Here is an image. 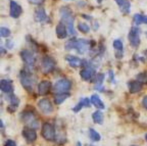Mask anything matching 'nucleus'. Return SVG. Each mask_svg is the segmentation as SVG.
Masks as SVG:
<instances>
[{
    "instance_id": "nucleus-1",
    "label": "nucleus",
    "mask_w": 147,
    "mask_h": 146,
    "mask_svg": "<svg viewBox=\"0 0 147 146\" xmlns=\"http://www.w3.org/2000/svg\"><path fill=\"white\" fill-rule=\"evenodd\" d=\"M59 14H60V18H61V22L67 26L69 34L76 35L75 29H74V16L71 10L67 7H61L59 10Z\"/></svg>"
},
{
    "instance_id": "nucleus-2",
    "label": "nucleus",
    "mask_w": 147,
    "mask_h": 146,
    "mask_svg": "<svg viewBox=\"0 0 147 146\" xmlns=\"http://www.w3.org/2000/svg\"><path fill=\"white\" fill-rule=\"evenodd\" d=\"M21 83L22 86L25 88L27 91L32 92L33 91V80L31 77V72L24 70L21 73Z\"/></svg>"
},
{
    "instance_id": "nucleus-3",
    "label": "nucleus",
    "mask_w": 147,
    "mask_h": 146,
    "mask_svg": "<svg viewBox=\"0 0 147 146\" xmlns=\"http://www.w3.org/2000/svg\"><path fill=\"white\" fill-rule=\"evenodd\" d=\"M42 136L47 141H53L55 139L54 126L50 123H44L42 126Z\"/></svg>"
},
{
    "instance_id": "nucleus-4",
    "label": "nucleus",
    "mask_w": 147,
    "mask_h": 146,
    "mask_svg": "<svg viewBox=\"0 0 147 146\" xmlns=\"http://www.w3.org/2000/svg\"><path fill=\"white\" fill-rule=\"evenodd\" d=\"M71 88V82L67 79H60L54 85V91L56 93H67Z\"/></svg>"
},
{
    "instance_id": "nucleus-5",
    "label": "nucleus",
    "mask_w": 147,
    "mask_h": 146,
    "mask_svg": "<svg viewBox=\"0 0 147 146\" xmlns=\"http://www.w3.org/2000/svg\"><path fill=\"white\" fill-rule=\"evenodd\" d=\"M128 38L133 47L137 48L138 46L140 45V30H139V28L137 27L132 28L131 30H130V32H129Z\"/></svg>"
},
{
    "instance_id": "nucleus-6",
    "label": "nucleus",
    "mask_w": 147,
    "mask_h": 146,
    "mask_svg": "<svg viewBox=\"0 0 147 146\" xmlns=\"http://www.w3.org/2000/svg\"><path fill=\"white\" fill-rule=\"evenodd\" d=\"M42 66V71L44 74H49L55 69L56 66V62L54 60V58H52L51 56H45L43 57L41 62Z\"/></svg>"
},
{
    "instance_id": "nucleus-7",
    "label": "nucleus",
    "mask_w": 147,
    "mask_h": 146,
    "mask_svg": "<svg viewBox=\"0 0 147 146\" xmlns=\"http://www.w3.org/2000/svg\"><path fill=\"white\" fill-rule=\"evenodd\" d=\"M38 107H39V110L45 114H49L53 112L52 103L50 102V100H48V99H46V98L41 99L40 101H38Z\"/></svg>"
},
{
    "instance_id": "nucleus-8",
    "label": "nucleus",
    "mask_w": 147,
    "mask_h": 146,
    "mask_svg": "<svg viewBox=\"0 0 147 146\" xmlns=\"http://www.w3.org/2000/svg\"><path fill=\"white\" fill-rule=\"evenodd\" d=\"M22 120L25 122L26 124L30 126V127H37V121L35 120V116L34 114L30 110H26V112H22V116H21Z\"/></svg>"
},
{
    "instance_id": "nucleus-9",
    "label": "nucleus",
    "mask_w": 147,
    "mask_h": 146,
    "mask_svg": "<svg viewBox=\"0 0 147 146\" xmlns=\"http://www.w3.org/2000/svg\"><path fill=\"white\" fill-rule=\"evenodd\" d=\"M22 14H23L22 6L20 4H18L16 1L11 0V1H10V10H9V14H10V16L13 18H18Z\"/></svg>"
},
{
    "instance_id": "nucleus-10",
    "label": "nucleus",
    "mask_w": 147,
    "mask_h": 146,
    "mask_svg": "<svg viewBox=\"0 0 147 146\" xmlns=\"http://www.w3.org/2000/svg\"><path fill=\"white\" fill-rule=\"evenodd\" d=\"M23 136L28 143H33L37 139V133L32 128H25L23 130Z\"/></svg>"
},
{
    "instance_id": "nucleus-11",
    "label": "nucleus",
    "mask_w": 147,
    "mask_h": 146,
    "mask_svg": "<svg viewBox=\"0 0 147 146\" xmlns=\"http://www.w3.org/2000/svg\"><path fill=\"white\" fill-rule=\"evenodd\" d=\"M9 101V105H8V112H13L16 110V108L18 107L20 105V99L16 97L13 94H7V98Z\"/></svg>"
},
{
    "instance_id": "nucleus-12",
    "label": "nucleus",
    "mask_w": 147,
    "mask_h": 146,
    "mask_svg": "<svg viewBox=\"0 0 147 146\" xmlns=\"http://www.w3.org/2000/svg\"><path fill=\"white\" fill-rule=\"evenodd\" d=\"M89 47H90V41H88V40L80 39V40L77 41L76 49L78 51V53H80V54H84L89 49Z\"/></svg>"
},
{
    "instance_id": "nucleus-13",
    "label": "nucleus",
    "mask_w": 147,
    "mask_h": 146,
    "mask_svg": "<svg viewBox=\"0 0 147 146\" xmlns=\"http://www.w3.org/2000/svg\"><path fill=\"white\" fill-rule=\"evenodd\" d=\"M55 33H56V35H57V37L59 39H64L67 37L69 31H67V26L64 25L62 22H60L57 25V27H56V29H55Z\"/></svg>"
},
{
    "instance_id": "nucleus-14",
    "label": "nucleus",
    "mask_w": 147,
    "mask_h": 146,
    "mask_svg": "<svg viewBox=\"0 0 147 146\" xmlns=\"http://www.w3.org/2000/svg\"><path fill=\"white\" fill-rule=\"evenodd\" d=\"M22 59L28 64V66H33L35 62V57L30 50H23L21 52Z\"/></svg>"
},
{
    "instance_id": "nucleus-15",
    "label": "nucleus",
    "mask_w": 147,
    "mask_h": 146,
    "mask_svg": "<svg viewBox=\"0 0 147 146\" xmlns=\"http://www.w3.org/2000/svg\"><path fill=\"white\" fill-rule=\"evenodd\" d=\"M51 88V82L50 81H47V80H44L42 82L39 83L38 85V93L40 95H45L49 92Z\"/></svg>"
},
{
    "instance_id": "nucleus-16",
    "label": "nucleus",
    "mask_w": 147,
    "mask_h": 146,
    "mask_svg": "<svg viewBox=\"0 0 147 146\" xmlns=\"http://www.w3.org/2000/svg\"><path fill=\"white\" fill-rule=\"evenodd\" d=\"M0 88H1L2 92L6 94H12V92H13V85L10 80H1Z\"/></svg>"
},
{
    "instance_id": "nucleus-17",
    "label": "nucleus",
    "mask_w": 147,
    "mask_h": 146,
    "mask_svg": "<svg viewBox=\"0 0 147 146\" xmlns=\"http://www.w3.org/2000/svg\"><path fill=\"white\" fill-rule=\"evenodd\" d=\"M34 20L37 23H42V22H47L48 21V16L46 14L44 8H38L35 11L34 14Z\"/></svg>"
},
{
    "instance_id": "nucleus-18",
    "label": "nucleus",
    "mask_w": 147,
    "mask_h": 146,
    "mask_svg": "<svg viewBox=\"0 0 147 146\" xmlns=\"http://www.w3.org/2000/svg\"><path fill=\"white\" fill-rule=\"evenodd\" d=\"M95 75V71L92 68H85L80 72V76L83 80L85 81H91L92 78L94 77Z\"/></svg>"
},
{
    "instance_id": "nucleus-19",
    "label": "nucleus",
    "mask_w": 147,
    "mask_h": 146,
    "mask_svg": "<svg viewBox=\"0 0 147 146\" xmlns=\"http://www.w3.org/2000/svg\"><path fill=\"white\" fill-rule=\"evenodd\" d=\"M128 86H129V91H130V93H137V92L142 90L143 83L139 82L138 80L131 81V82H129Z\"/></svg>"
},
{
    "instance_id": "nucleus-20",
    "label": "nucleus",
    "mask_w": 147,
    "mask_h": 146,
    "mask_svg": "<svg viewBox=\"0 0 147 146\" xmlns=\"http://www.w3.org/2000/svg\"><path fill=\"white\" fill-rule=\"evenodd\" d=\"M65 60L69 62V66H74V68H78V66L83 64V60H81L80 58L77 56H73V55H67V56H65Z\"/></svg>"
},
{
    "instance_id": "nucleus-21",
    "label": "nucleus",
    "mask_w": 147,
    "mask_h": 146,
    "mask_svg": "<svg viewBox=\"0 0 147 146\" xmlns=\"http://www.w3.org/2000/svg\"><path fill=\"white\" fill-rule=\"evenodd\" d=\"M90 99H91L92 104L94 105L95 107L98 108V110H104V108H105V106H104V103L102 102V100H101L100 97H99L97 94H93Z\"/></svg>"
},
{
    "instance_id": "nucleus-22",
    "label": "nucleus",
    "mask_w": 147,
    "mask_h": 146,
    "mask_svg": "<svg viewBox=\"0 0 147 146\" xmlns=\"http://www.w3.org/2000/svg\"><path fill=\"white\" fill-rule=\"evenodd\" d=\"M104 78H105L104 74H102V73L97 74L96 79H95V88L98 89L99 91H103V88H102V82H103Z\"/></svg>"
},
{
    "instance_id": "nucleus-23",
    "label": "nucleus",
    "mask_w": 147,
    "mask_h": 146,
    "mask_svg": "<svg viewBox=\"0 0 147 146\" xmlns=\"http://www.w3.org/2000/svg\"><path fill=\"white\" fill-rule=\"evenodd\" d=\"M92 118H93V121L96 124H99V125H102V124H103L104 116H103V114H102V112H100V110H96L95 112H93Z\"/></svg>"
},
{
    "instance_id": "nucleus-24",
    "label": "nucleus",
    "mask_w": 147,
    "mask_h": 146,
    "mask_svg": "<svg viewBox=\"0 0 147 146\" xmlns=\"http://www.w3.org/2000/svg\"><path fill=\"white\" fill-rule=\"evenodd\" d=\"M69 97V93H57L54 97V102L56 104H60V103L63 102L65 99H67Z\"/></svg>"
},
{
    "instance_id": "nucleus-25",
    "label": "nucleus",
    "mask_w": 147,
    "mask_h": 146,
    "mask_svg": "<svg viewBox=\"0 0 147 146\" xmlns=\"http://www.w3.org/2000/svg\"><path fill=\"white\" fill-rule=\"evenodd\" d=\"M89 136H90V139L92 141L97 142V141H100L101 140V136L99 133H97V131H95L94 129H89Z\"/></svg>"
},
{
    "instance_id": "nucleus-26",
    "label": "nucleus",
    "mask_w": 147,
    "mask_h": 146,
    "mask_svg": "<svg viewBox=\"0 0 147 146\" xmlns=\"http://www.w3.org/2000/svg\"><path fill=\"white\" fill-rule=\"evenodd\" d=\"M77 41L76 39H71L65 43V49L67 50H71V49H76V45H77Z\"/></svg>"
},
{
    "instance_id": "nucleus-27",
    "label": "nucleus",
    "mask_w": 147,
    "mask_h": 146,
    "mask_svg": "<svg viewBox=\"0 0 147 146\" xmlns=\"http://www.w3.org/2000/svg\"><path fill=\"white\" fill-rule=\"evenodd\" d=\"M130 7H131V3L129 2L128 0H126L124 4L121 6V11L123 14H129L130 12Z\"/></svg>"
},
{
    "instance_id": "nucleus-28",
    "label": "nucleus",
    "mask_w": 147,
    "mask_h": 146,
    "mask_svg": "<svg viewBox=\"0 0 147 146\" xmlns=\"http://www.w3.org/2000/svg\"><path fill=\"white\" fill-rule=\"evenodd\" d=\"M113 48H115L117 51H123V42L119 39H115L113 43Z\"/></svg>"
},
{
    "instance_id": "nucleus-29",
    "label": "nucleus",
    "mask_w": 147,
    "mask_h": 146,
    "mask_svg": "<svg viewBox=\"0 0 147 146\" xmlns=\"http://www.w3.org/2000/svg\"><path fill=\"white\" fill-rule=\"evenodd\" d=\"M78 29L82 33H85V34L89 32V30H90L89 26H88L87 24H85V23H80V24H79V25H78Z\"/></svg>"
},
{
    "instance_id": "nucleus-30",
    "label": "nucleus",
    "mask_w": 147,
    "mask_h": 146,
    "mask_svg": "<svg viewBox=\"0 0 147 146\" xmlns=\"http://www.w3.org/2000/svg\"><path fill=\"white\" fill-rule=\"evenodd\" d=\"M137 80L141 83H146L147 82V71L137 75Z\"/></svg>"
},
{
    "instance_id": "nucleus-31",
    "label": "nucleus",
    "mask_w": 147,
    "mask_h": 146,
    "mask_svg": "<svg viewBox=\"0 0 147 146\" xmlns=\"http://www.w3.org/2000/svg\"><path fill=\"white\" fill-rule=\"evenodd\" d=\"M133 22L135 25L139 26L140 24L143 23V16L142 14H135V16H134V18H133Z\"/></svg>"
},
{
    "instance_id": "nucleus-32",
    "label": "nucleus",
    "mask_w": 147,
    "mask_h": 146,
    "mask_svg": "<svg viewBox=\"0 0 147 146\" xmlns=\"http://www.w3.org/2000/svg\"><path fill=\"white\" fill-rule=\"evenodd\" d=\"M0 34H1V37L7 38V37L10 36V30L5 27H2L1 29H0Z\"/></svg>"
},
{
    "instance_id": "nucleus-33",
    "label": "nucleus",
    "mask_w": 147,
    "mask_h": 146,
    "mask_svg": "<svg viewBox=\"0 0 147 146\" xmlns=\"http://www.w3.org/2000/svg\"><path fill=\"white\" fill-rule=\"evenodd\" d=\"M81 101L83 102L84 104V107H90V104H91V99L87 98V97H84V98L81 99Z\"/></svg>"
},
{
    "instance_id": "nucleus-34",
    "label": "nucleus",
    "mask_w": 147,
    "mask_h": 146,
    "mask_svg": "<svg viewBox=\"0 0 147 146\" xmlns=\"http://www.w3.org/2000/svg\"><path fill=\"white\" fill-rule=\"evenodd\" d=\"M84 107V104H83V102L82 101H80V102L78 103V104L76 105V106H75V107H74V112H80L81 110H82V108Z\"/></svg>"
},
{
    "instance_id": "nucleus-35",
    "label": "nucleus",
    "mask_w": 147,
    "mask_h": 146,
    "mask_svg": "<svg viewBox=\"0 0 147 146\" xmlns=\"http://www.w3.org/2000/svg\"><path fill=\"white\" fill-rule=\"evenodd\" d=\"M4 146H16V143L13 140H7L4 143Z\"/></svg>"
},
{
    "instance_id": "nucleus-36",
    "label": "nucleus",
    "mask_w": 147,
    "mask_h": 146,
    "mask_svg": "<svg viewBox=\"0 0 147 146\" xmlns=\"http://www.w3.org/2000/svg\"><path fill=\"white\" fill-rule=\"evenodd\" d=\"M29 1H30L31 3H32V4H42V3L44 2V0H29Z\"/></svg>"
},
{
    "instance_id": "nucleus-37",
    "label": "nucleus",
    "mask_w": 147,
    "mask_h": 146,
    "mask_svg": "<svg viewBox=\"0 0 147 146\" xmlns=\"http://www.w3.org/2000/svg\"><path fill=\"white\" fill-rule=\"evenodd\" d=\"M12 46H13V42L11 40H9V41H6V47L7 49H11Z\"/></svg>"
},
{
    "instance_id": "nucleus-38",
    "label": "nucleus",
    "mask_w": 147,
    "mask_h": 146,
    "mask_svg": "<svg viewBox=\"0 0 147 146\" xmlns=\"http://www.w3.org/2000/svg\"><path fill=\"white\" fill-rule=\"evenodd\" d=\"M142 105L144 106V108L147 110V96H144L142 99Z\"/></svg>"
},
{
    "instance_id": "nucleus-39",
    "label": "nucleus",
    "mask_w": 147,
    "mask_h": 146,
    "mask_svg": "<svg viewBox=\"0 0 147 146\" xmlns=\"http://www.w3.org/2000/svg\"><path fill=\"white\" fill-rule=\"evenodd\" d=\"M115 1L117 3V4L119 5V7H121V6H122V5L125 3V1H126V0H115Z\"/></svg>"
},
{
    "instance_id": "nucleus-40",
    "label": "nucleus",
    "mask_w": 147,
    "mask_h": 146,
    "mask_svg": "<svg viewBox=\"0 0 147 146\" xmlns=\"http://www.w3.org/2000/svg\"><path fill=\"white\" fill-rule=\"evenodd\" d=\"M82 18H85V20H88V21H91L92 18L90 16H87V14H82Z\"/></svg>"
},
{
    "instance_id": "nucleus-41",
    "label": "nucleus",
    "mask_w": 147,
    "mask_h": 146,
    "mask_svg": "<svg viewBox=\"0 0 147 146\" xmlns=\"http://www.w3.org/2000/svg\"><path fill=\"white\" fill-rule=\"evenodd\" d=\"M113 72L109 71V79H110V81H113Z\"/></svg>"
},
{
    "instance_id": "nucleus-42",
    "label": "nucleus",
    "mask_w": 147,
    "mask_h": 146,
    "mask_svg": "<svg viewBox=\"0 0 147 146\" xmlns=\"http://www.w3.org/2000/svg\"><path fill=\"white\" fill-rule=\"evenodd\" d=\"M143 24H146L147 25V16H143Z\"/></svg>"
},
{
    "instance_id": "nucleus-43",
    "label": "nucleus",
    "mask_w": 147,
    "mask_h": 146,
    "mask_svg": "<svg viewBox=\"0 0 147 146\" xmlns=\"http://www.w3.org/2000/svg\"><path fill=\"white\" fill-rule=\"evenodd\" d=\"M4 52H5V51H4V48L1 47V53H2V54H3V53H4Z\"/></svg>"
},
{
    "instance_id": "nucleus-44",
    "label": "nucleus",
    "mask_w": 147,
    "mask_h": 146,
    "mask_svg": "<svg viewBox=\"0 0 147 146\" xmlns=\"http://www.w3.org/2000/svg\"><path fill=\"white\" fill-rule=\"evenodd\" d=\"M77 146H82V144H81V142H78V143H77Z\"/></svg>"
},
{
    "instance_id": "nucleus-45",
    "label": "nucleus",
    "mask_w": 147,
    "mask_h": 146,
    "mask_svg": "<svg viewBox=\"0 0 147 146\" xmlns=\"http://www.w3.org/2000/svg\"><path fill=\"white\" fill-rule=\"evenodd\" d=\"M144 54L146 55V57H147V50H145V51H144Z\"/></svg>"
},
{
    "instance_id": "nucleus-46",
    "label": "nucleus",
    "mask_w": 147,
    "mask_h": 146,
    "mask_svg": "<svg viewBox=\"0 0 147 146\" xmlns=\"http://www.w3.org/2000/svg\"><path fill=\"white\" fill-rule=\"evenodd\" d=\"M87 146H95V145H92V144H87Z\"/></svg>"
},
{
    "instance_id": "nucleus-47",
    "label": "nucleus",
    "mask_w": 147,
    "mask_h": 146,
    "mask_svg": "<svg viewBox=\"0 0 147 146\" xmlns=\"http://www.w3.org/2000/svg\"><path fill=\"white\" fill-rule=\"evenodd\" d=\"M145 139H146V141H147V134H146V136H145Z\"/></svg>"
},
{
    "instance_id": "nucleus-48",
    "label": "nucleus",
    "mask_w": 147,
    "mask_h": 146,
    "mask_svg": "<svg viewBox=\"0 0 147 146\" xmlns=\"http://www.w3.org/2000/svg\"><path fill=\"white\" fill-rule=\"evenodd\" d=\"M65 1H71V0H65Z\"/></svg>"
},
{
    "instance_id": "nucleus-49",
    "label": "nucleus",
    "mask_w": 147,
    "mask_h": 146,
    "mask_svg": "<svg viewBox=\"0 0 147 146\" xmlns=\"http://www.w3.org/2000/svg\"><path fill=\"white\" fill-rule=\"evenodd\" d=\"M132 146H134V145H132Z\"/></svg>"
},
{
    "instance_id": "nucleus-50",
    "label": "nucleus",
    "mask_w": 147,
    "mask_h": 146,
    "mask_svg": "<svg viewBox=\"0 0 147 146\" xmlns=\"http://www.w3.org/2000/svg\"><path fill=\"white\" fill-rule=\"evenodd\" d=\"M146 35H147V33H146Z\"/></svg>"
}]
</instances>
